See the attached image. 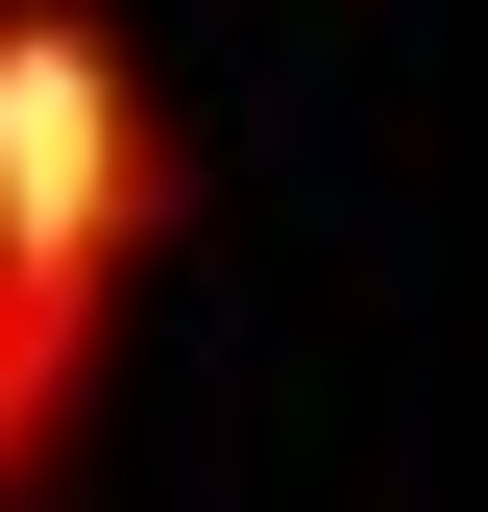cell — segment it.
Wrapping results in <instances>:
<instances>
[{"label":"cell","mask_w":488,"mask_h":512,"mask_svg":"<svg viewBox=\"0 0 488 512\" xmlns=\"http://www.w3.org/2000/svg\"><path fill=\"white\" fill-rule=\"evenodd\" d=\"M122 244H147V98H122L98 25H0V293L122 317Z\"/></svg>","instance_id":"1"},{"label":"cell","mask_w":488,"mask_h":512,"mask_svg":"<svg viewBox=\"0 0 488 512\" xmlns=\"http://www.w3.org/2000/svg\"><path fill=\"white\" fill-rule=\"evenodd\" d=\"M74 415H98V317L74 293H0V512L74 464Z\"/></svg>","instance_id":"2"}]
</instances>
